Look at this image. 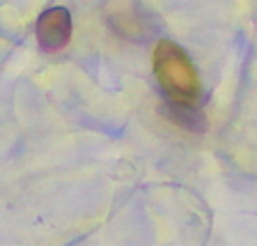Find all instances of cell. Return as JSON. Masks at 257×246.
<instances>
[{
    "mask_svg": "<svg viewBox=\"0 0 257 246\" xmlns=\"http://www.w3.org/2000/svg\"><path fill=\"white\" fill-rule=\"evenodd\" d=\"M154 74L170 106H198L200 76L191 58L175 42H159L154 48Z\"/></svg>",
    "mask_w": 257,
    "mask_h": 246,
    "instance_id": "6da1fadb",
    "label": "cell"
},
{
    "mask_svg": "<svg viewBox=\"0 0 257 246\" xmlns=\"http://www.w3.org/2000/svg\"><path fill=\"white\" fill-rule=\"evenodd\" d=\"M35 35L46 53H55L64 48L71 39V14L64 7H51L37 19Z\"/></svg>",
    "mask_w": 257,
    "mask_h": 246,
    "instance_id": "7a4b0ae2",
    "label": "cell"
}]
</instances>
